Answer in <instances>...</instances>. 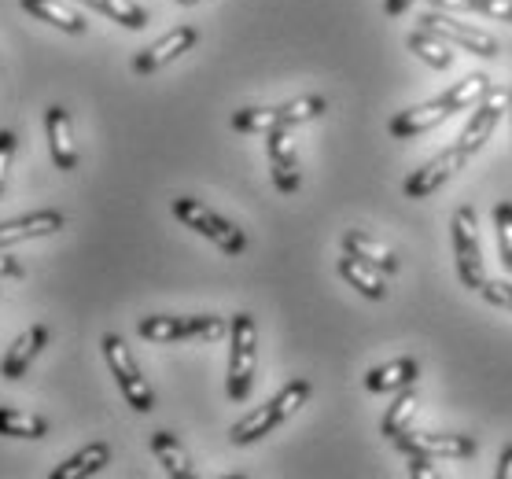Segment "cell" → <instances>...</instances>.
Returning a JSON list of instances; mask_svg holds the SVG:
<instances>
[{
    "mask_svg": "<svg viewBox=\"0 0 512 479\" xmlns=\"http://www.w3.org/2000/svg\"><path fill=\"white\" fill-rule=\"evenodd\" d=\"M306 398H310V380H291V384L280 387L277 398H269L266 406L251 409L244 421H236L233 432H229V439H233L236 446L258 443V439L273 432L277 424H284L288 417H295Z\"/></svg>",
    "mask_w": 512,
    "mask_h": 479,
    "instance_id": "cell-1",
    "label": "cell"
},
{
    "mask_svg": "<svg viewBox=\"0 0 512 479\" xmlns=\"http://www.w3.org/2000/svg\"><path fill=\"white\" fill-rule=\"evenodd\" d=\"M325 111H328L325 96H303V100H291L284 107H244V111L233 115V129H240V133H269V129L314 122Z\"/></svg>",
    "mask_w": 512,
    "mask_h": 479,
    "instance_id": "cell-2",
    "label": "cell"
},
{
    "mask_svg": "<svg viewBox=\"0 0 512 479\" xmlns=\"http://www.w3.org/2000/svg\"><path fill=\"white\" fill-rule=\"evenodd\" d=\"M229 336H233V351H229V398L244 402L255 384V365H258V328L251 314H236L229 321Z\"/></svg>",
    "mask_w": 512,
    "mask_h": 479,
    "instance_id": "cell-3",
    "label": "cell"
},
{
    "mask_svg": "<svg viewBox=\"0 0 512 479\" xmlns=\"http://www.w3.org/2000/svg\"><path fill=\"white\" fill-rule=\"evenodd\" d=\"M104 358L107 365H111V373H115L118 387H122V395H126V402L137 413H152L155 409V391L148 387V380H144V373H140L137 358L129 354L126 339L122 336H104Z\"/></svg>",
    "mask_w": 512,
    "mask_h": 479,
    "instance_id": "cell-4",
    "label": "cell"
},
{
    "mask_svg": "<svg viewBox=\"0 0 512 479\" xmlns=\"http://www.w3.org/2000/svg\"><path fill=\"white\" fill-rule=\"evenodd\" d=\"M174 214H177V222H185L188 229H196L199 236L214 240V244L222 247V251H229V255H240V251L247 247L244 229H236L233 222H225L222 214H214L210 207H203L199 199L177 196L174 199Z\"/></svg>",
    "mask_w": 512,
    "mask_h": 479,
    "instance_id": "cell-5",
    "label": "cell"
},
{
    "mask_svg": "<svg viewBox=\"0 0 512 479\" xmlns=\"http://www.w3.org/2000/svg\"><path fill=\"white\" fill-rule=\"evenodd\" d=\"M225 321L214 314H196V317H140L137 332L148 343H177V339H222Z\"/></svg>",
    "mask_w": 512,
    "mask_h": 479,
    "instance_id": "cell-6",
    "label": "cell"
},
{
    "mask_svg": "<svg viewBox=\"0 0 512 479\" xmlns=\"http://www.w3.org/2000/svg\"><path fill=\"white\" fill-rule=\"evenodd\" d=\"M454 255H457V277L465 288L479 292L487 273H483V247H479V229H476V211L461 207L454 214Z\"/></svg>",
    "mask_w": 512,
    "mask_h": 479,
    "instance_id": "cell-7",
    "label": "cell"
},
{
    "mask_svg": "<svg viewBox=\"0 0 512 479\" xmlns=\"http://www.w3.org/2000/svg\"><path fill=\"white\" fill-rule=\"evenodd\" d=\"M420 26L431 30V34L446 37L450 45H461L465 52H472V56H483V59L498 56V41H494V37L483 34V30H476V26L457 23L450 12H424L420 15Z\"/></svg>",
    "mask_w": 512,
    "mask_h": 479,
    "instance_id": "cell-8",
    "label": "cell"
},
{
    "mask_svg": "<svg viewBox=\"0 0 512 479\" xmlns=\"http://www.w3.org/2000/svg\"><path fill=\"white\" fill-rule=\"evenodd\" d=\"M465 159H468V152L461 148V144H450L446 152H439L435 159H428V163L420 166V170H413V174L406 177V196L409 199H428V196H435L439 188L450 181V177L465 166Z\"/></svg>",
    "mask_w": 512,
    "mask_h": 479,
    "instance_id": "cell-9",
    "label": "cell"
},
{
    "mask_svg": "<svg viewBox=\"0 0 512 479\" xmlns=\"http://www.w3.org/2000/svg\"><path fill=\"white\" fill-rule=\"evenodd\" d=\"M391 443L402 454H420V457H472L476 454V439L472 435H428V432H402Z\"/></svg>",
    "mask_w": 512,
    "mask_h": 479,
    "instance_id": "cell-10",
    "label": "cell"
},
{
    "mask_svg": "<svg viewBox=\"0 0 512 479\" xmlns=\"http://www.w3.org/2000/svg\"><path fill=\"white\" fill-rule=\"evenodd\" d=\"M266 148H269V170H273V185L291 196L303 174H299V152H295V137H291V126L284 129H269L266 133Z\"/></svg>",
    "mask_w": 512,
    "mask_h": 479,
    "instance_id": "cell-11",
    "label": "cell"
},
{
    "mask_svg": "<svg viewBox=\"0 0 512 479\" xmlns=\"http://www.w3.org/2000/svg\"><path fill=\"white\" fill-rule=\"evenodd\" d=\"M512 104V93L509 89H490L483 100L476 104V115H472V122L465 126V133H461V148H465L468 155H476L483 144L490 141V133H494V126H498L501 111Z\"/></svg>",
    "mask_w": 512,
    "mask_h": 479,
    "instance_id": "cell-12",
    "label": "cell"
},
{
    "mask_svg": "<svg viewBox=\"0 0 512 479\" xmlns=\"http://www.w3.org/2000/svg\"><path fill=\"white\" fill-rule=\"evenodd\" d=\"M196 41H199V34L192 30V26H177V30H170L166 37H159L152 48L137 52V59H133V71H137V74L163 71V67H170L177 56H185V52L196 45Z\"/></svg>",
    "mask_w": 512,
    "mask_h": 479,
    "instance_id": "cell-13",
    "label": "cell"
},
{
    "mask_svg": "<svg viewBox=\"0 0 512 479\" xmlns=\"http://www.w3.org/2000/svg\"><path fill=\"white\" fill-rule=\"evenodd\" d=\"M450 115H454V111H450V104L439 96V100H428V104H420V107L398 111V115L387 122V133H391L395 141H409V137H417V133H428V129L443 126Z\"/></svg>",
    "mask_w": 512,
    "mask_h": 479,
    "instance_id": "cell-14",
    "label": "cell"
},
{
    "mask_svg": "<svg viewBox=\"0 0 512 479\" xmlns=\"http://www.w3.org/2000/svg\"><path fill=\"white\" fill-rule=\"evenodd\" d=\"M63 225H67L63 211H34L23 214V218H12V222H0V251L23 244V240H37V236H56Z\"/></svg>",
    "mask_w": 512,
    "mask_h": 479,
    "instance_id": "cell-15",
    "label": "cell"
},
{
    "mask_svg": "<svg viewBox=\"0 0 512 479\" xmlns=\"http://www.w3.org/2000/svg\"><path fill=\"white\" fill-rule=\"evenodd\" d=\"M45 129H48V148H52V163L59 170H74L78 166V148H74V129H70L67 107L52 104L45 111Z\"/></svg>",
    "mask_w": 512,
    "mask_h": 479,
    "instance_id": "cell-16",
    "label": "cell"
},
{
    "mask_svg": "<svg viewBox=\"0 0 512 479\" xmlns=\"http://www.w3.org/2000/svg\"><path fill=\"white\" fill-rule=\"evenodd\" d=\"M45 343H48V328L45 325H30L23 336L8 347L4 362H0V376H4V380H23L26 369H30V362L41 354V347H45Z\"/></svg>",
    "mask_w": 512,
    "mask_h": 479,
    "instance_id": "cell-17",
    "label": "cell"
},
{
    "mask_svg": "<svg viewBox=\"0 0 512 479\" xmlns=\"http://www.w3.org/2000/svg\"><path fill=\"white\" fill-rule=\"evenodd\" d=\"M339 277L350 284V288H358L365 299H387V273H380L376 266H369L365 258L358 255H343L339 258Z\"/></svg>",
    "mask_w": 512,
    "mask_h": 479,
    "instance_id": "cell-18",
    "label": "cell"
},
{
    "mask_svg": "<svg viewBox=\"0 0 512 479\" xmlns=\"http://www.w3.org/2000/svg\"><path fill=\"white\" fill-rule=\"evenodd\" d=\"M26 12L37 15L41 23H52L59 30H67V34H85L89 23H85V15L78 8H70L67 0H19Z\"/></svg>",
    "mask_w": 512,
    "mask_h": 479,
    "instance_id": "cell-19",
    "label": "cell"
},
{
    "mask_svg": "<svg viewBox=\"0 0 512 479\" xmlns=\"http://www.w3.org/2000/svg\"><path fill=\"white\" fill-rule=\"evenodd\" d=\"M417 376H420L417 358H395V362L380 365V369H373V373L365 376V387L373 395H384V391H402V387L417 384Z\"/></svg>",
    "mask_w": 512,
    "mask_h": 479,
    "instance_id": "cell-20",
    "label": "cell"
},
{
    "mask_svg": "<svg viewBox=\"0 0 512 479\" xmlns=\"http://www.w3.org/2000/svg\"><path fill=\"white\" fill-rule=\"evenodd\" d=\"M343 247H347L350 255H358V258H365L369 266H376L380 273H398V255L391 251V247H384L376 236H369V233H361V229H350L347 236H343Z\"/></svg>",
    "mask_w": 512,
    "mask_h": 479,
    "instance_id": "cell-21",
    "label": "cell"
},
{
    "mask_svg": "<svg viewBox=\"0 0 512 479\" xmlns=\"http://www.w3.org/2000/svg\"><path fill=\"white\" fill-rule=\"evenodd\" d=\"M406 45H409V52H413V56H420L424 63H428V67H435V71H450V67H454V52H450L454 45H450L446 37L424 30V26L409 34Z\"/></svg>",
    "mask_w": 512,
    "mask_h": 479,
    "instance_id": "cell-22",
    "label": "cell"
},
{
    "mask_svg": "<svg viewBox=\"0 0 512 479\" xmlns=\"http://www.w3.org/2000/svg\"><path fill=\"white\" fill-rule=\"evenodd\" d=\"M107 461H111V446H107V443H89L85 450H78V454L70 457V461H63L59 468H52V479L93 476V472H100Z\"/></svg>",
    "mask_w": 512,
    "mask_h": 479,
    "instance_id": "cell-23",
    "label": "cell"
},
{
    "mask_svg": "<svg viewBox=\"0 0 512 479\" xmlns=\"http://www.w3.org/2000/svg\"><path fill=\"white\" fill-rule=\"evenodd\" d=\"M152 454L159 457V465L166 468V476H174V479L192 476V461H188L185 446L177 443L174 432H155L152 435Z\"/></svg>",
    "mask_w": 512,
    "mask_h": 479,
    "instance_id": "cell-24",
    "label": "cell"
},
{
    "mask_svg": "<svg viewBox=\"0 0 512 479\" xmlns=\"http://www.w3.org/2000/svg\"><path fill=\"white\" fill-rule=\"evenodd\" d=\"M417 409H420V391H417V384L402 387V391L395 395V402H391V409H387V417H384V424H380V432H384L387 439L402 435L409 428V421L417 417Z\"/></svg>",
    "mask_w": 512,
    "mask_h": 479,
    "instance_id": "cell-25",
    "label": "cell"
},
{
    "mask_svg": "<svg viewBox=\"0 0 512 479\" xmlns=\"http://www.w3.org/2000/svg\"><path fill=\"white\" fill-rule=\"evenodd\" d=\"M490 89H494V85H490L487 74H468L465 82H457L450 93H443V100L450 104V111H472Z\"/></svg>",
    "mask_w": 512,
    "mask_h": 479,
    "instance_id": "cell-26",
    "label": "cell"
},
{
    "mask_svg": "<svg viewBox=\"0 0 512 479\" xmlns=\"http://www.w3.org/2000/svg\"><path fill=\"white\" fill-rule=\"evenodd\" d=\"M89 8H96L100 15L115 19V23L129 26V30H144L148 26V12L140 8L137 0H85Z\"/></svg>",
    "mask_w": 512,
    "mask_h": 479,
    "instance_id": "cell-27",
    "label": "cell"
},
{
    "mask_svg": "<svg viewBox=\"0 0 512 479\" xmlns=\"http://www.w3.org/2000/svg\"><path fill=\"white\" fill-rule=\"evenodd\" d=\"M0 435L41 439V435H48V421L45 417H34V413H19V409H0Z\"/></svg>",
    "mask_w": 512,
    "mask_h": 479,
    "instance_id": "cell-28",
    "label": "cell"
},
{
    "mask_svg": "<svg viewBox=\"0 0 512 479\" xmlns=\"http://www.w3.org/2000/svg\"><path fill=\"white\" fill-rule=\"evenodd\" d=\"M494 229H498V247H501V266L512 273V203H498L494 207Z\"/></svg>",
    "mask_w": 512,
    "mask_h": 479,
    "instance_id": "cell-29",
    "label": "cell"
},
{
    "mask_svg": "<svg viewBox=\"0 0 512 479\" xmlns=\"http://www.w3.org/2000/svg\"><path fill=\"white\" fill-rule=\"evenodd\" d=\"M479 295H483L487 303L505 306V310H512V284H509V281H483V288H479Z\"/></svg>",
    "mask_w": 512,
    "mask_h": 479,
    "instance_id": "cell-30",
    "label": "cell"
},
{
    "mask_svg": "<svg viewBox=\"0 0 512 479\" xmlns=\"http://www.w3.org/2000/svg\"><path fill=\"white\" fill-rule=\"evenodd\" d=\"M12 159H15V133L12 129H0V192H4V185H8Z\"/></svg>",
    "mask_w": 512,
    "mask_h": 479,
    "instance_id": "cell-31",
    "label": "cell"
},
{
    "mask_svg": "<svg viewBox=\"0 0 512 479\" xmlns=\"http://www.w3.org/2000/svg\"><path fill=\"white\" fill-rule=\"evenodd\" d=\"M472 12H483L498 23H512V0H472Z\"/></svg>",
    "mask_w": 512,
    "mask_h": 479,
    "instance_id": "cell-32",
    "label": "cell"
},
{
    "mask_svg": "<svg viewBox=\"0 0 512 479\" xmlns=\"http://www.w3.org/2000/svg\"><path fill=\"white\" fill-rule=\"evenodd\" d=\"M8 277H12V281H19V277H26V269H23V262H19V258H12V255H4V251H0V281H8Z\"/></svg>",
    "mask_w": 512,
    "mask_h": 479,
    "instance_id": "cell-33",
    "label": "cell"
},
{
    "mask_svg": "<svg viewBox=\"0 0 512 479\" xmlns=\"http://www.w3.org/2000/svg\"><path fill=\"white\" fill-rule=\"evenodd\" d=\"M435 12H472V0H431Z\"/></svg>",
    "mask_w": 512,
    "mask_h": 479,
    "instance_id": "cell-34",
    "label": "cell"
},
{
    "mask_svg": "<svg viewBox=\"0 0 512 479\" xmlns=\"http://www.w3.org/2000/svg\"><path fill=\"white\" fill-rule=\"evenodd\" d=\"M409 476H435V468H431V457H420V454L409 457Z\"/></svg>",
    "mask_w": 512,
    "mask_h": 479,
    "instance_id": "cell-35",
    "label": "cell"
},
{
    "mask_svg": "<svg viewBox=\"0 0 512 479\" xmlns=\"http://www.w3.org/2000/svg\"><path fill=\"white\" fill-rule=\"evenodd\" d=\"M512 476V443L501 450V461H498V479H509Z\"/></svg>",
    "mask_w": 512,
    "mask_h": 479,
    "instance_id": "cell-36",
    "label": "cell"
},
{
    "mask_svg": "<svg viewBox=\"0 0 512 479\" xmlns=\"http://www.w3.org/2000/svg\"><path fill=\"white\" fill-rule=\"evenodd\" d=\"M413 8V0H384V12L387 15H406Z\"/></svg>",
    "mask_w": 512,
    "mask_h": 479,
    "instance_id": "cell-37",
    "label": "cell"
},
{
    "mask_svg": "<svg viewBox=\"0 0 512 479\" xmlns=\"http://www.w3.org/2000/svg\"><path fill=\"white\" fill-rule=\"evenodd\" d=\"M177 4H181V8H192V4H199V0H177Z\"/></svg>",
    "mask_w": 512,
    "mask_h": 479,
    "instance_id": "cell-38",
    "label": "cell"
},
{
    "mask_svg": "<svg viewBox=\"0 0 512 479\" xmlns=\"http://www.w3.org/2000/svg\"><path fill=\"white\" fill-rule=\"evenodd\" d=\"M82 4H85V0H82Z\"/></svg>",
    "mask_w": 512,
    "mask_h": 479,
    "instance_id": "cell-39",
    "label": "cell"
},
{
    "mask_svg": "<svg viewBox=\"0 0 512 479\" xmlns=\"http://www.w3.org/2000/svg\"><path fill=\"white\" fill-rule=\"evenodd\" d=\"M509 107H512V104H509Z\"/></svg>",
    "mask_w": 512,
    "mask_h": 479,
    "instance_id": "cell-40",
    "label": "cell"
}]
</instances>
